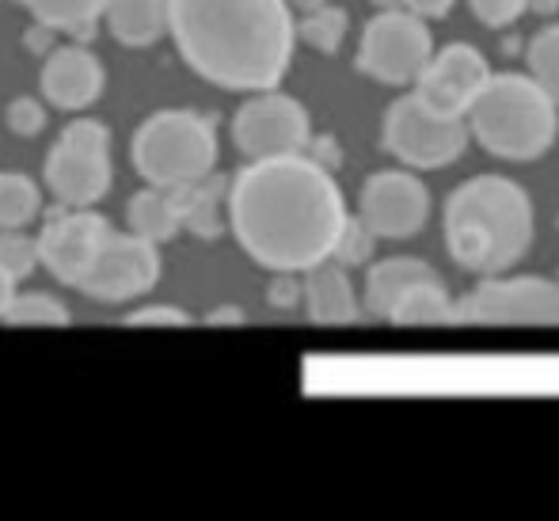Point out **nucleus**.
<instances>
[{"label":"nucleus","mask_w":559,"mask_h":521,"mask_svg":"<svg viewBox=\"0 0 559 521\" xmlns=\"http://www.w3.org/2000/svg\"><path fill=\"white\" fill-rule=\"evenodd\" d=\"M464 126L487 156L530 164L552 153L559 138V107L530 73H491L464 110Z\"/></svg>","instance_id":"20e7f679"},{"label":"nucleus","mask_w":559,"mask_h":521,"mask_svg":"<svg viewBox=\"0 0 559 521\" xmlns=\"http://www.w3.org/2000/svg\"><path fill=\"white\" fill-rule=\"evenodd\" d=\"M248 316L243 309H236V305H217V309L206 312V323H214V328H222V323H243Z\"/></svg>","instance_id":"c9c22d12"},{"label":"nucleus","mask_w":559,"mask_h":521,"mask_svg":"<svg viewBox=\"0 0 559 521\" xmlns=\"http://www.w3.org/2000/svg\"><path fill=\"white\" fill-rule=\"evenodd\" d=\"M350 31V15L338 4H320L312 12H301L297 20V43H305L317 54H338Z\"/></svg>","instance_id":"393cba45"},{"label":"nucleus","mask_w":559,"mask_h":521,"mask_svg":"<svg viewBox=\"0 0 559 521\" xmlns=\"http://www.w3.org/2000/svg\"><path fill=\"white\" fill-rule=\"evenodd\" d=\"M453 4L456 0H404V8L407 12H415L419 20H445L449 12H453Z\"/></svg>","instance_id":"f704fd0d"},{"label":"nucleus","mask_w":559,"mask_h":521,"mask_svg":"<svg viewBox=\"0 0 559 521\" xmlns=\"http://www.w3.org/2000/svg\"><path fill=\"white\" fill-rule=\"evenodd\" d=\"M301 309L320 328H346L366 316L350 271L338 267L335 259H320L309 271H301Z\"/></svg>","instance_id":"dca6fc26"},{"label":"nucleus","mask_w":559,"mask_h":521,"mask_svg":"<svg viewBox=\"0 0 559 521\" xmlns=\"http://www.w3.org/2000/svg\"><path fill=\"white\" fill-rule=\"evenodd\" d=\"M525 12L540 15V20H552V15H559V0H525Z\"/></svg>","instance_id":"4c0bfd02"},{"label":"nucleus","mask_w":559,"mask_h":521,"mask_svg":"<svg viewBox=\"0 0 559 521\" xmlns=\"http://www.w3.org/2000/svg\"><path fill=\"white\" fill-rule=\"evenodd\" d=\"M312 138L309 107L297 96L278 88L248 92L233 115V145L243 161H263V156L305 153Z\"/></svg>","instance_id":"9d476101"},{"label":"nucleus","mask_w":559,"mask_h":521,"mask_svg":"<svg viewBox=\"0 0 559 521\" xmlns=\"http://www.w3.org/2000/svg\"><path fill=\"white\" fill-rule=\"evenodd\" d=\"M104 23L126 50H145L168 35V0H107Z\"/></svg>","instance_id":"a211bd4d"},{"label":"nucleus","mask_w":559,"mask_h":521,"mask_svg":"<svg viewBox=\"0 0 559 521\" xmlns=\"http://www.w3.org/2000/svg\"><path fill=\"white\" fill-rule=\"evenodd\" d=\"M217 126L191 107H164L141 118L130 141V161L148 187H183L217 168Z\"/></svg>","instance_id":"39448f33"},{"label":"nucleus","mask_w":559,"mask_h":521,"mask_svg":"<svg viewBox=\"0 0 559 521\" xmlns=\"http://www.w3.org/2000/svg\"><path fill=\"white\" fill-rule=\"evenodd\" d=\"M373 251H377L373 228H369L366 221L358 217V213H346L343 228H338V236H335L332 259H335L338 267H346V271H354V267H369V263H373Z\"/></svg>","instance_id":"bb28decb"},{"label":"nucleus","mask_w":559,"mask_h":521,"mask_svg":"<svg viewBox=\"0 0 559 521\" xmlns=\"http://www.w3.org/2000/svg\"><path fill=\"white\" fill-rule=\"evenodd\" d=\"M369 4H373L377 12H381V8H404V0H369Z\"/></svg>","instance_id":"ea45409f"},{"label":"nucleus","mask_w":559,"mask_h":521,"mask_svg":"<svg viewBox=\"0 0 559 521\" xmlns=\"http://www.w3.org/2000/svg\"><path fill=\"white\" fill-rule=\"evenodd\" d=\"M168 38L194 76L248 96L286 81L297 20L286 0H168Z\"/></svg>","instance_id":"f03ea898"},{"label":"nucleus","mask_w":559,"mask_h":521,"mask_svg":"<svg viewBox=\"0 0 559 521\" xmlns=\"http://www.w3.org/2000/svg\"><path fill=\"white\" fill-rule=\"evenodd\" d=\"M31 20L46 23L58 35H69L73 43H88L104 20L107 0H15Z\"/></svg>","instance_id":"4be33fe9"},{"label":"nucleus","mask_w":559,"mask_h":521,"mask_svg":"<svg viewBox=\"0 0 559 521\" xmlns=\"http://www.w3.org/2000/svg\"><path fill=\"white\" fill-rule=\"evenodd\" d=\"M107 88V66L96 50L84 43L53 46L43 58V73H38V92L50 107L58 110H81L96 107Z\"/></svg>","instance_id":"2eb2a0df"},{"label":"nucleus","mask_w":559,"mask_h":521,"mask_svg":"<svg viewBox=\"0 0 559 521\" xmlns=\"http://www.w3.org/2000/svg\"><path fill=\"white\" fill-rule=\"evenodd\" d=\"M305 156L317 161L320 168H328V171L343 168V149H338V141L332 138V133H312L309 145H305Z\"/></svg>","instance_id":"473e14b6"},{"label":"nucleus","mask_w":559,"mask_h":521,"mask_svg":"<svg viewBox=\"0 0 559 521\" xmlns=\"http://www.w3.org/2000/svg\"><path fill=\"white\" fill-rule=\"evenodd\" d=\"M107 233H111V221L96 213V206H58L53 202V210L43 213V228L35 236L38 267H46L61 286L81 289Z\"/></svg>","instance_id":"f8f14e48"},{"label":"nucleus","mask_w":559,"mask_h":521,"mask_svg":"<svg viewBox=\"0 0 559 521\" xmlns=\"http://www.w3.org/2000/svg\"><path fill=\"white\" fill-rule=\"evenodd\" d=\"M449 312H453V294H449L442 274H430V279L412 282L396 297L389 323H400V328H438V323H449Z\"/></svg>","instance_id":"aec40b11"},{"label":"nucleus","mask_w":559,"mask_h":521,"mask_svg":"<svg viewBox=\"0 0 559 521\" xmlns=\"http://www.w3.org/2000/svg\"><path fill=\"white\" fill-rule=\"evenodd\" d=\"M122 323L130 328H191L194 316L179 305H168V301H156V305H138L122 316Z\"/></svg>","instance_id":"c756f323"},{"label":"nucleus","mask_w":559,"mask_h":521,"mask_svg":"<svg viewBox=\"0 0 559 521\" xmlns=\"http://www.w3.org/2000/svg\"><path fill=\"white\" fill-rule=\"evenodd\" d=\"M43 217V187L23 171H0V228H27Z\"/></svg>","instance_id":"5701e85b"},{"label":"nucleus","mask_w":559,"mask_h":521,"mask_svg":"<svg viewBox=\"0 0 559 521\" xmlns=\"http://www.w3.org/2000/svg\"><path fill=\"white\" fill-rule=\"evenodd\" d=\"M126 228L138 233L141 240H153V244L176 240V236L183 233V225H179V210H176L171 191L148 187V183L141 187L130 199V206H126Z\"/></svg>","instance_id":"412c9836"},{"label":"nucleus","mask_w":559,"mask_h":521,"mask_svg":"<svg viewBox=\"0 0 559 521\" xmlns=\"http://www.w3.org/2000/svg\"><path fill=\"white\" fill-rule=\"evenodd\" d=\"M171 199H176L179 210V225L191 236H199V240H217L228 228V176H222L217 168L183 187H171Z\"/></svg>","instance_id":"f3484780"},{"label":"nucleus","mask_w":559,"mask_h":521,"mask_svg":"<svg viewBox=\"0 0 559 521\" xmlns=\"http://www.w3.org/2000/svg\"><path fill=\"white\" fill-rule=\"evenodd\" d=\"M556 282H559V279H556Z\"/></svg>","instance_id":"a19ab883"},{"label":"nucleus","mask_w":559,"mask_h":521,"mask_svg":"<svg viewBox=\"0 0 559 521\" xmlns=\"http://www.w3.org/2000/svg\"><path fill=\"white\" fill-rule=\"evenodd\" d=\"M525 73L548 92L559 107V23H548L525 43Z\"/></svg>","instance_id":"a878e982"},{"label":"nucleus","mask_w":559,"mask_h":521,"mask_svg":"<svg viewBox=\"0 0 559 521\" xmlns=\"http://www.w3.org/2000/svg\"><path fill=\"white\" fill-rule=\"evenodd\" d=\"M430 191L412 168H384L366 176L358 191V217L373 228L377 240H412L430 221Z\"/></svg>","instance_id":"ddd939ff"},{"label":"nucleus","mask_w":559,"mask_h":521,"mask_svg":"<svg viewBox=\"0 0 559 521\" xmlns=\"http://www.w3.org/2000/svg\"><path fill=\"white\" fill-rule=\"evenodd\" d=\"M53 38H58V31L46 27V23L31 20V27L23 31V46H27L31 54H38V58H46V54L53 50Z\"/></svg>","instance_id":"72a5a7b5"},{"label":"nucleus","mask_w":559,"mask_h":521,"mask_svg":"<svg viewBox=\"0 0 559 521\" xmlns=\"http://www.w3.org/2000/svg\"><path fill=\"white\" fill-rule=\"evenodd\" d=\"M160 274H164L160 244L141 240L130 228L126 233L111 228L104 248L92 259L88 274H84L81 294L96 297L104 305H130L141 301L145 294H153Z\"/></svg>","instance_id":"9b49d317"},{"label":"nucleus","mask_w":559,"mask_h":521,"mask_svg":"<svg viewBox=\"0 0 559 521\" xmlns=\"http://www.w3.org/2000/svg\"><path fill=\"white\" fill-rule=\"evenodd\" d=\"M0 267L15 282L31 279L38 271V240L23 228H0Z\"/></svg>","instance_id":"cd10ccee"},{"label":"nucleus","mask_w":559,"mask_h":521,"mask_svg":"<svg viewBox=\"0 0 559 521\" xmlns=\"http://www.w3.org/2000/svg\"><path fill=\"white\" fill-rule=\"evenodd\" d=\"M468 8H472V15L491 31L514 27L525 15V0H468Z\"/></svg>","instance_id":"7c9ffc66"},{"label":"nucleus","mask_w":559,"mask_h":521,"mask_svg":"<svg viewBox=\"0 0 559 521\" xmlns=\"http://www.w3.org/2000/svg\"><path fill=\"white\" fill-rule=\"evenodd\" d=\"M266 305L278 309V312L301 309V274L297 271H271V282H266Z\"/></svg>","instance_id":"2f4dec72"},{"label":"nucleus","mask_w":559,"mask_h":521,"mask_svg":"<svg viewBox=\"0 0 559 521\" xmlns=\"http://www.w3.org/2000/svg\"><path fill=\"white\" fill-rule=\"evenodd\" d=\"M228 233L263 271H309L332 259L346 221V199L335 171L305 153L248 161L228 179Z\"/></svg>","instance_id":"f257e3e1"},{"label":"nucleus","mask_w":559,"mask_h":521,"mask_svg":"<svg viewBox=\"0 0 559 521\" xmlns=\"http://www.w3.org/2000/svg\"><path fill=\"white\" fill-rule=\"evenodd\" d=\"M472 138L464 115H442L423 104L415 92H404L381 118V149L412 171H438L468 153Z\"/></svg>","instance_id":"0eeeda50"},{"label":"nucleus","mask_w":559,"mask_h":521,"mask_svg":"<svg viewBox=\"0 0 559 521\" xmlns=\"http://www.w3.org/2000/svg\"><path fill=\"white\" fill-rule=\"evenodd\" d=\"M430 274H438V271L419 256L377 259V263H369V271H366V286H361V309H366V316H373V320H389L396 297L404 294L412 282L430 279Z\"/></svg>","instance_id":"6ab92c4d"},{"label":"nucleus","mask_w":559,"mask_h":521,"mask_svg":"<svg viewBox=\"0 0 559 521\" xmlns=\"http://www.w3.org/2000/svg\"><path fill=\"white\" fill-rule=\"evenodd\" d=\"M487 76H491V66H487L484 50H476L472 43H449L442 50L435 46L427 69L412 88L423 104L442 110V115H464Z\"/></svg>","instance_id":"4468645a"},{"label":"nucleus","mask_w":559,"mask_h":521,"mask_svg":"<svg viewBox=\"0 0 559 521\" xmlns=\"http://www.w3.org/2000/svg\"><path fill=\"white\" fill-rule=\"evenodd\" d=\"M4 323H12V328H66V323H73V312L61 297L46 294V289H15Z\"/></svg>","instance_id":"b1692460"},{"label":"nucleus","mask_w":559,"mask_h":521,"mask_svg":"<svg viewBox=\"0 0 559 521\" xmlns=\"http://www.w3.org/2000/svg\"><path fill=\"white\" fill-rule=\"evenodd\" d=\"M115 133L99 118H73L46 153L43 183L58 206H99L115 183Z\"/></svg>","instance_id":"423d86ee"},{"label":"nucleus","mask_w":559,"mask_h":521,"mask_svg":"<svg viewBox=\"0 0 559 521\" xmlns=\"http://www.w3.org/2000/svg\"><path fill=\"white\" fill-rule=\"evenodd\" d=\"M435 54V35L427 20L407 8H381L366 23L354 54V69L384 88H412Z\"/></svg>","instance_id":"1a4fd4ad"},{"label":"nucleus","mask_w":559,"mask_h":521,"mask_svg":"<svg viewBox=\"0 0 559 521\" xmlns=\"http://www.w3.org/2000/svg\"><path fill=\"white\" fill-rule=\"evenodd\" d=\"M4 122L15 138H38L46 130V122H50V110L35 96H15L4 110Z\"/></svg>","instance_id":"c85d7f7f"},{"label":"nucleus","mask_w":559,"mask_h":521,"mask_svg":"<svg viewBox=\"0 0 559 521\" xmlns=\"http://www.w3.org/2000/svg\"><path fill=\"white\" fill-rule=\"evenodd\" d=\"M449 323L464 328H556L559 282L540 274H484L468 294L453 297Z\"/></svg>","instance_id":"6e6552de"},{"label":"nucleus","mask_w":559,"mask_h":521,"mask_svg":"<svg viewBox=\"0 0 559 521\" xmlns=\"http://www.w3.org/2000/svg\"><path fill=\"white\" fill-rule=\"evenodd\" d=\"M15 289H20V282H15L12 274L4 271V267H0V320H4V312H8V305H12Z\"/></svg>","instance_id":"e433bc0d"},{"label":"nucleus","mask_w":559,"mask_h":521,"mask_svg":"<svg viewBox=\"0 0 559 521\" xmlns=\"http://www.w3.org/2000/svg\"><path fill=\"white\" fill-rule=\"evenodd\" d=\"M294 12H312V8H320V4H328V0H286Z\"/></svg>","instance_id":"58836bf2"},{"label":"nucleus","mask_w":559,"mask_h":521,"mask_svg":"<svg viewBox=\"0 0 559 521\" xmlns=\"http://www.w3.org/2000/svg\"><path fill=\"white\" fill-rule=\"evenodd\" d=\"M537 213L522 183L507 176H472L456 183L442 210L445 251L468 274H507L530 256Z\"/></svg>","instance_id":"7ed1b4c3"}]
</instances>
